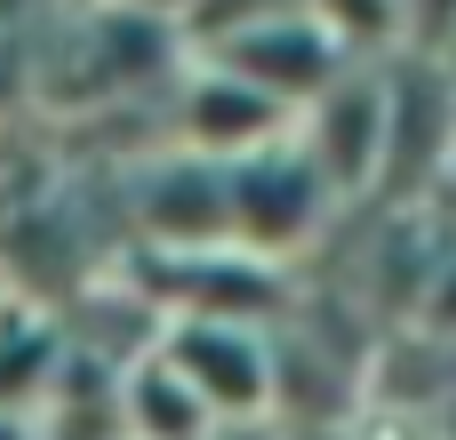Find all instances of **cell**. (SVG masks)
<instances>
[{
	"mask_svg": "<svg viewBox=\"0 0 456 440\" xmlns=\"http://www.w3.org/2000/svg\"><path fill=\"white\" fill-rule=\"evenodd\" d=\"M0 440H40V433H32V425H24L16 409H0Z\"/></svg>",
	"mask_w": 456,
	"mask_h": 440,
	"instance_id": "obj_9",
	"label": "cell"
},
{
	"mask_svg": "<svg viewBox=\"0 0 456 440\" xmlns=\"http://www.w3.org/2000/svg\"><path fill=\"white\" fill-rule=\"evenodd\" d=\"M136 224L152 232V249L168 257H200V249H232L224 240V168L200 152H168L136 176Z\"/></svg>",
	"mask_w": 456,
	"mask_h": 440,
	"instance_id": "obj_6",
	"label": "cell"
},
{
	"mask_svg": "<svg viewBox=\"0 0 456 440\" xmlns=\"http://www.w3.org/2000/svg\"><path fill=\"white\" fill-rule=\"evenodd\" d=\"M449 88H456V72H449Z\"/></svg>",
	"mask_w": 456,
	"mask_h": 440,
	"instance_id": "obj_10",
	"label": "cell"
},
{
	"mask_svg": "<svg viewBox=\"0 0 456 440\" xmlns=\"http://www.w3.org/2000/svg\"><path fill=\"white\" fill-rule=\"evenodd\" d=\"M128 8H136V16H160V24H168V16H192V0H128Z\"/></svg>",
	"mask_w": 456,
	"mask_h": 440,
	"instance_id": "obj_8",
	"label": "cell"
},
{
	"mask_svg": "<svg viewBox=\"0 0 456 440\" xmlns=\"http://www.w3.org/2000/svg\"><path fill=\"white\" fill-rule=\"evenodd\" d=\"M208 64H224V72H240L248 88H265L289 120L345 72V64H361L321 16H313V0H297V8H281V16H265V24H248V32H232V40H216V48H200Z\"/></svg>",
	"mask_w": 456,
	"mask_h": 440,
	"instance_id": "obj_4",
	"label": "cell"
},
{
	"mask_svg": "<svg viewBox=\"0 0 456 440\" xmlns=\"http://www.w3.org/2000/svg\"><path fill=\"white\" fill-rule=\"evenodd\" d=\"M297 120L265 96V88H248L240 72H224V64H192V80L176 88V152H200V160H248V152H265V144H281Z\"/></svg>",
	"mask_w": 456,
	"mask_h": 440,
	"instance_id": "obj_5",
	"label": "cell"
},
{
	"mask_svg": "<svg viewBox=\"0 0 456 440\" xmlns=\"http://www.w3.org/2000/svg\"><path fill=\"white\" fill-rule=\"evenodd\" d=\"M329 208H337V192L305 160L297 136H281L248 160H224V240L256 265H281L289 249H305L329 224Z\"/></svg>",
	"mask_w": 456,
	"mask_h": 440,
	"instance_id": "obj_2",
	"label": "cell"
},
{
	"mask_svg": "<svg viewBox=\"0 0 456 440\" xmlns=\"http://www.w3.org/2000/svg\"><path fill=\"white\" fill-rule=\"evenodd\" d=\"M184 393L216 417V425H256L281 409V345L256 329V321H224V313H176L160 321V345H152Z\"/></svg>",
	"mask_w": 456,
	"mask_h": 440,
	"instance_id": "obj_1",
	"label": "cell"
},
{
	"mask_svg": "<svg viewBox=\"0 0 456 440\" xmlns=\"http://www.w3.org/2000/svg\"><path fill=\"white\" fill-rule=\"evenodd\" d=\"M289 136L305 144V160L329 176L337 200L369 192V184L385 176V136H393V88H385V72H377V64H345V72L297 112Z\"/></svg>",
	"mask_w": 456,
	"mask_h": 440,
	"instance_id": "obj_3",
	"label": "cell"
},
{
	"mask_svg": "<svg viewBox=\"0 0 456 440\" xmlns=\"http://www.w3.org/2000/svg\"><path fill=\"white\" fill-rule=\"evenodd\" d=\"M208 440H281V433H273V417H256V425H216Z\"/></svg>",
	"mask_w": 456,
	"mask_h": 440,
	"instance_id": "obj_7",
	"label": "cell"
}]
</instances>
